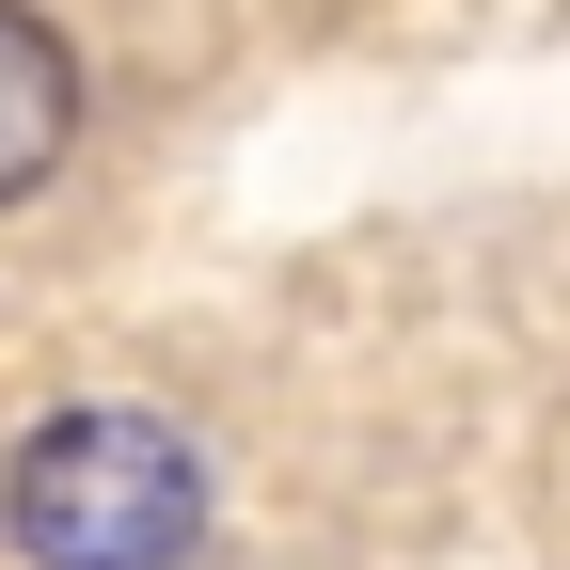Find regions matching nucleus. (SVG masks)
I'll return each instance as SVG.
<instances>
[{
    "label": "nucleus",
    "mask_w": 570,
    "mask_h": 570,
    "mask_svg": "<svg viewBox=\"0 0 570 570\" xmlns=\"http://www.w3.org/2000/svg\"><path fill=\"white\" fill-rule=\"evenodd\" d=\"M0 523L32 570H175L206 539V460L159 412H48L0 475Z\"/></svg>",
    "instance_id": "nucleus-1"
},
{
    "label": "nucleus",
    "mask_w": 570,
    "mask_h": 570,
    "mask_svg": "<svg viewBox=\"0 0 570 570\" xmlns=\"http://www.w3.org/2000/svg\"><path fill=\"white\" fill-rule=\"evenodd\" d=\"M63 142H80V48H63L32 0H0V206L48 190Z\"/></svg>",
    "instance_id": "nucleus-2"
}]
</instances>
